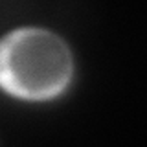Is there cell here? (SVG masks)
<instances>
[{"label":"cell","mask_w":147,"mask_h":147,"mask_svg":"<svg viewBox=\"0 0 147 147\" xmlns=\"http://www.w3.org/2000/svg\"><path fill=\"white\" fill-rule=\"evenodd\" d=\"M72 48L59 33L24 26L0 37V88L22 101H50L70 86Z\"/></svg>","instance_id":"1"}]
</instances>
